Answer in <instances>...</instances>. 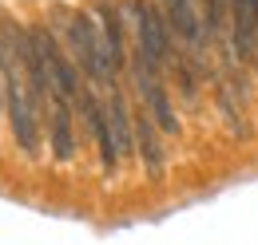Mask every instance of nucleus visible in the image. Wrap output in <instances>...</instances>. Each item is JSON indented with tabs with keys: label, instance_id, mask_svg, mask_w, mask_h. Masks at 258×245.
<instances>
[{
	"label": "nucleus",
	"instance_id": "nucleus-1",
	"mask_svg": "<svg viewBox=\"0 0 258 245\" xmlns=\"http://www.w3.org/2000/svg\"><path fill=\"white\" fill-rule=\"evenodd\" d=\"M68 40H72V56H76V63L84 67V75H88L96 87H107V91H111L119 79H115V71H111L107 48H103V40H99L92 16L76 12V16L68 20Z\"/></svg>",
	"mask_w": 258,
	"mask_h": 245
},
{
	"label": "nucleus",
	"instance_id": "nucleus-2",
	"mask_svg": "<svg viewBox=\"0 0 258 245\" xmlns=\"http://www.w3.org/2000/svg\"><path fill=\"white\" fill-rule=\"evenodd\" d=\"M127 12H131V24H135V52L155 71H163L167 52H171V24H167V16H159V8L151 0H127Z\"/></svg>",
	"mask_w": 258,
	"mask_h": 245
},
{
	"label": "nucleus",
	"instance_id": "nucleus-3",
	"mask_svg": "<svg viewBox=\"0 0 258 245\" xmlns=\"http://www.w3.org/2000/svg\"><path fill=\"white\" fill-rule=\"evenodd\" d=\"M16 52V48H12ZM12 52H8V60L0 67V87H4V103H8V127H12V135H16V147L24 154H36V111L28 107V95H24V79H20V71H16V60H12Z\"/></svg>",
	"mask_w": 258,
	"mask_h": 245
},
{
	"label": "nucleus",
	"instance_id": "nucleus-4",
	"mask_svg": "<svg viewBox=\"0 0 258 245\" xmlns=\"http://www.w3.org/2000/svg\"><path fill=\"white\" fill-rule=\"evenodd\" d=\"M131 71H135V91H139V99H143V107H147L151 122H155L159 131H167V135H175L179 122H175L171 99H167V91H163V83H159V71L143 60L139 52H135V67H131Z\"/></svg>",
	"mask_w": 258,
	"mask_h": 245
},
{
	"label": "nucleus",
	"instance_id": "nucleus-5",
	"mask_svg": "<svg viewBox=\"0 0 258 245\" xmlns=\"http://www.w3.org/2000/svg\"><path fill=\"white\" fill-rule=\"evenodd\" d=\"M80 107H84V119L96 135V151H99V162H103V174H111L119 166V147H115V135H111V115L96 103V95L84 91L80 95Z\"/></svg>",
	"mask_w": 258,
	"mask_h": 245
},
{
	"label": "nucleus",
	"instance_id": "nucleus-6",
	"mask_svg": "<svg viewBox=\"0 0 258 245\" xmlns=\"http://www.w3.org/2000/svg\"><path fill=\"white\" fill-rule=\"evenodd\" d=\"M230 40H234V56L242 63L254 60V52H258V0H230Z\"/></svg>",
	"mask_w": 258,
	"mask_h": 245
},
{
	"label": "nucleus",
	"instance_id": "nucleus-7",
	"mask_svg": "<svg viewBox=\"0 0 258 245\" xmlns=\"http://www.w3.org/2000/svg\"><path fill=\"white\" fill-rule=\"evenodd\" d=\"M96 16L99 28H103V48H107V60L111 71H119L127 63V44H123V20H119V8L111 0H96Z\"/></svg>",
	"mask_w": 258,
	"mask_h": 245
},
{
	"label": "nucleus",
	"instance_id": "nucleus-8",
	"mask_svg": "<svg viewBox=\"0 0 258 245\" xmlns=\"http://www.w3.org/2000/svg\"><path fill=\"white\" fill-rule=\"evenodd\" d=\"M163 16H167L171 32L191 48V56H199V48H203V24L195 16L191 0H163Z\"/></svg>",
	"mask_w": 258,
	"mask_h": 245
},
{
	"label": "nucleus",
	"instance_id": "nucleus-9",
	"mask_svg": "<svg viewBox=\"0 0 258 245\" xmlns=\"http://www.w3.org/2000/svg\"><path fill=\"white\" fill-rule=\"evenodd\" d=\"M52 154L60 162H72L76 139H72V99L52 95Z\"/></svg>",
	"mask_w": 258,
	"mask_h": 245
},
{
	"label": "nucleus",
	"instance_id": "nucleus-10",
	"mask_svg": "<svg viewBox=\"0 0 258 245\" xmlns=\"http://www.w3.org/2000/svg\"><path fill=\"white\" fill-rule=\"evenodd\" d=\"M135 151H139L143 166L151 174H163V147H159V139H155V122L147 119V111L135 115Z\"/></svg>",
	"mask_w": 258,
	"mask_h": 245
},
{
	"label": "nucleus",
	"instance_id": "nucleus-11",
	"mask_svg": "<svg viewBox=\"0 0 258 245\" xmlns=\"http://www.w3.org/2000/svg\"><path fill=\"white\" fill-rule=\"evenodd\" d=\"M111 135H115V147L119 154H127L135 143H131V122H127V103H123V91L119 83L111 87Z\"/></svg>",
	"mask_w": 258,
	"mask_h": 245
},
{
	"label": "nucleus",
	"instance_id": "nucleus-12",
	"mask_svg": "<svg viewBox=\"0 0 258 245\" xmlns=\"http://www.w3.org/2000/svg\"><path fill=\"white\" fill-rule=\"evenodd\" d=\"M203 20H207V36H219L226 24V0H203Z\"/></svg>",
	"mask_w": 258,
	"mask_h": 245
}]
</instances>
